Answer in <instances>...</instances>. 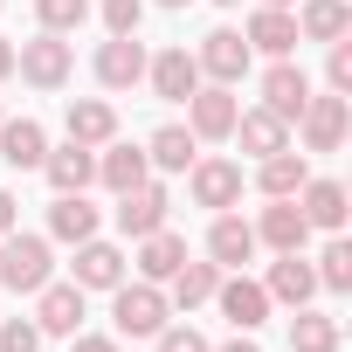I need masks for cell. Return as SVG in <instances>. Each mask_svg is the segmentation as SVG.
Here are the masks:
<instances>
[{
    "label": "cell",
    "mask_w": 352,
    "mask_h": 352,
    "mask_svg": "<svg viewBox=\"0 0 352 352\" xmlns=\"http://www.w3.org/2000/svg\"><path fill=\"white\" fill-rule=\"evenodd\" d=\"M14 228H21V201L0 187V235H14Z\"/></svg>",
    "instance_id": "obj_39"
},
{
    "label": "cell",
    "mask_w": 352,
    "mask_h": 352,
    "mask_svg": "<svg viewBox=\"0 0 352 352\" xmlns=\"http://www.w3.org/2000/svg\"><path fill=\"white\" fill-rule=\"evenodd\" d=\"M235 111H242V104H235L228 83H201V90L187 97V131H194V138H228V131H235Z\"/></svg>",
    "instance_id": "obj_12"
},
{
    "label": "cell",
    "mask_w": 352,
    "mask_h": 352,
    "mask_svg": "<svg viewBox=\"0 0 352 352\" xmlns=\"http://www.w3.org/2000/svg\"><path fill=\"white\" fill-rule=\"evenodd\" d=\"M0 118H8V111H0Z\"/></svg>",
    "instance_id": "obj_46"
},
{
    "label": "cell",
    "mask_w": 352,
    "mask_h": 352,
    "mask_svg": "<svg viewBox=\"0 0 352 352\" xmlns=\"http://www.w3.org/2000/svg\"><path fill=\"white\" fill-rule=\"evenodd\" d=\"M63 124H69V138H76V145H90V152H97V145H111V138H118V111H111V104H104V97H76V104H69V118H63Z\"/></svg>",
    "instance_id": "obj_28"
},
{
    "label": "cell",
    "mask_w": 352,
    "mask_h": 352,
    "mask_svg": "<svg viewBox=\"0 0 352 352\" xmlns=\"http://www.w3.org/2000/svg\"><path fill=\"white\" fill-rule=\"evenodd\" d=\"M318 290H352V242L345 235H331L318 249Z\"/></svg>",
    "instance_id": "obj_32"
},
{
    "label": "cell",
    "mask_w": 352,
    "mask_h": 352,
    "mask_svg": "<svg viewBox=\"0 0 352 352\" xmlns=\"http://www.w3.org/2000/svg\"><path fill=\"white\" fill-rule=\"evenodd\" d=\"M297 131H304V152H338L345 145V131H352V97H338V90H311V104L297 111Z\"/></svg>",
    "instance_id": "obj_3"
},
{
    "label": "cell",
    "mask_w": 352,
    "mask_h": 352,
    "mask_svg": "<svg viewBox=\"0 0 352 352\" xmlns=\"http://www.w3.org/2000/svg\"><path fill=\"white\" fill-rule=\"evenodd\" d=\"M214 304H221V318H228L235 331H256V324L270 318V290H263V283H249L242 270H235V276L221 270V283H214Z\"/></svg>",
    "instance_id": "obj_13"
},
{
    "label": "cell",
    "mask_w": 352,
    "mask_h": 352,
    "mask_svg": "<svg viewBox=\"0 0 352 352\" xmlns=\"http://www.w3.org/2000/svg\"><path fill=\"white\" fill-rule=\"evenodd\" d=\"M311 104V76L290 63V56H276L270 69H263V111H276L283 124H297V111Z\"/></svg>",
    "instance_id": "obj_11"
},
{
    "label": "cell",
    "mask_w": 352,
    "mask_h": 352,
    "mask_svg": "<svg viewBox=\"0 0 352 352\" xmlns=\"http://www.w3.org/2000/svg\"><path fill=\"white\" fill-rule=\"evenodd\" d=\"M214 8H242V0H214Z\"/></svg>",
    "instance_id": "obj_44"
},
{
    "label": "cell",
    "mask_w": 352,
    "mask_h": 352,
    "mask_svg": "<svg viewBox=\"0 0 352 352\" xmlns=\"http://www.w3.org/2000/svg\"><path fill=\"white\" fill-rule=\"evenodd\" d=\"M324 49H331V63H324V83H331L338 97H352V42L338 35V42H324Z\"/></svg>",
    "instance_id": "obj_35"
},
{
    "label": "cell",
    "mask_w": 352,
    "mask_h": 352,
    "mask_svg": "<svg viewBox=\"0 0 352 352\" xmlns=\"http://www.w3.org/2000/svg\"><path fill=\"white\" fill-rule=\"evenodd\" d=\"M180 263H187V242L173 235V228H152V235H138V276H145V283H159V290H166V276L180 270Z\"/></svg>",
    "instance_id": "obj_27"
},
{
    "label": "cell",
    "mask_w": 352,
    "mask_h": 352,
    "mask_svg": "<svg viewBox=\"0 0 352 352\" xmlns=\"http://www.w3.org/2000/svg\"><path fill=\"white\" fill-rule=\"evenodd\" d=\"M208 352H263V345H256V338H249V331H235V338H228V345H208Z\"/></svg>",
    "instance_id": "obj_40"
},
{
    "label": "cell",
    "mask_w": 352,
    "mask_h": 352,
    "mask_svg": "<svg viewBox=\"0 0 352 352\" xmlns=\"http://www.w3.org/2000/svg\"><path fill=\"white\" fill-rule=\"evenodd\" d=\"M145 83H152L159 104H187V97L201 90V63H194V49H159V56L145 63Z\"/></svg>",
    "instance_id": "obj_6"
},
{
    "label": "cell",
    "mask_w": 352,
    "mask_h": 352,
    "mask_svg": "<svg viewBox=\"0 0 352 352\" xmlns=\"http://www.w3.org/2000/svg\"><path fill=\"white\" fill-rule=\"evenodd\" d=\"M352 35V0H304L297 8V42H338Z\"/></svg>",
    "instance_id": "obj_26"
},
{
    "label": "cell",
    "mask_w": 352,
    "mask_h": 352,
    "mask_svg": "<svg viewBox=\"0 0 352 352\" xmlns=\"http://www.w3.org/2000/svg\"><path fill=\"white\" fill-rule=\"evenodd\" d=\"M97 180L111 187V194H131V187H145L152 180V159H145V145H97Z\"/></svg>",
    "instance_id": "obj_16"
},
{
    "label": "cell",
    "mask_w": 352,
    "mask_h": 352,
    "mask_svg": "<svg viewBox=\"0 0 352 352\" xmlns=\"http://www.w3.org/2000/svg\"><path fill=\"white\" fill-rule=\"evenodd\" d=\"M145 159H152L159 173H187V166L201 159V138H194L187 124H159V131L145 138Z\"/></svg>",
    "instance_id": "obj_30"
},
{
    "label": "cell",
    "mask_w": 352,
    "mask_h": 352,
    "mask_svg": "<svg viewBox=\"0 0 352 352\" xmlns=\"http://www.w3.org/2000/svg\"><path fill=\"white\" fill-rule=\"evenodd\" d=\"M249 228H256V249H276V256H297V249L311 242V221H304L297 201H270Z\"/></svg>",
    "instance_id": "obj_7"
},
{
    "label": "cell",
    "mask_w": 352,
    "mask_h": 352,
    "mask_svg": "<svg viewBox=\"0 0 352 352\" xmlns=\"http://www.w3.org/2000/svg\"><path fill=\"white\" fill-rule=\"evenodd\" d=\"M263 8H297V0H263Z\"/></svg>",
    "instance_id": "obj_42"
},
{
    "label": "cell",
    "mask_w": 352,
    "mask_h": 352,
    "mask_svg": "<svg viewBox=\"0 0 352 352\" xmlns=\"http://www.w3.org/2000/svg\"><path fill=\"white\" fill-rule=\"evenodd\" d=\"M14 69H21L35 90H63V83H69V69H76V49H69L63 35H49V28H42L35 42H21V49H14Z\"/></svg>",
    "instance_id": "obj_4"
},
{
    "label": "cell",
    "mask_w": 352,
    "mask_h": 352,
    "mask_svg": "<svg viewBox=\"0 0 352 352\" xmlns=\"http://www.w3.org/2000/svg\"><path fill=\"white\" fill-rule=\"evenodd\" d=\"M0 8H8V0H0Z\"/></svg>",
    "instance_id": "obj_45"
},
{
    "label": "cell",
    "mask_w": 352,
    "mask_h": 352,
    "mask_svg": "<svg viewBox=\"0 0 352 352\" xmlns=\"http://www.w3.org/2000/svg\"><path fill=\"white\" fill-rule=\"evenodd\" d=\"M159 352H208V338H201L194 324H166V331H159Z\"/></svg>",
    "instance_id": "obj_37"
},
{
    "label": "cell",
    "mask_w": 352,
    "mask_h": 352,
    "mask_svg": "<svg viewBox=\"0 0 352 352\" xmlns=\"http://www.w3.org/2000/svg\"><path fill=\"white\" fill-rule=\"evenodd\" d=\"M42 173H49V187H56V194H83V187L97 180V152L69 138L63 152H49V159H42Z\"/></svg>",
    "instance_id": "obj_25"
},
{
    "label": "cell",
    "mask_w": 352,
    "mask_h": 352,
    "mask_svg": "<svg viewBox=\"0 0 352 352\" xmlns=\"http://www.w3.org/2000/svg\"><path fill=\"white\" fill-rule=\"evenodd\" d=\"M0 159H8L14 173L42 166V159H49V131H42L35 118H0Z\"/></svg>",
    "instance_id": "obj_23"
},
{
    "label": "cell",
    "mask_w": 352,
    "mask_h": 352,
    "mask_svg": "<svg viewBox=\"0 0 352 352\" xmlns=\"http://www.w3.org/2000/svg\"><path fill=\"white\" fill-rule=\"evenodd\" d=\"M228 138H235L249 159H270V152H283V145H290V124H283L276 111H263V104H256V111H235V131H228Z\"/></svg>",
    "instance_id": "obj_17"
},
{
    "label": "cell",
    "mask_w": 352,
    "mask_h": 352,
    "mask_svg": "<svg viewBox=\"0 0 352 352\" xmlns=\"http://www.w3.org/2000/svg\"><path fill=\"white\" fill-rule=\"evenodd\" d=\"M0 352H42V324L35 318H0Z\"/></svg>",
    "instance_id": "obj_34"
},
{
    "label": "cell",
    "mask_w": 352,
    "mask_h": 352,
    "mask_svg": "<svg viewBox=\"0 0 352 352\" xmlns=\"http://www.w3.org/2000/svg\"><path fill=\"white\" fill-rule=\"evenodd\" d=\"M256 256V228L242 221V214H214V228H208V263H221V270H242Z\"/></svg>",
    "instance_id": "obj_21"
},
{
    "label": "cell",
    "mask_w": 352,
    "mask_h": 352,
    "mask_svg": "<svg viewBox=\"0 0 352 352\" xmlns=\"http://www.w3.org/2000/svg\"><path fill=\"white\" fill-rule=\"evenodd\" d=\"M338 345H345V324H338L331 311L297 304V318H290V352H338Z\"/></svg>",
    "instance_id": "obj_29"
},
{
    "label": "cell",
    "mask_w": 352,
    "mask_h": 352,
    "mask_svg": "<svg viewBox=\"0 0 352 352\" xmlns=\"http://www.w3.org/2000/svg\"><path fill=\"white\" fill-rule=\"evenodd\" d=\"M166 318H173V304H166L159 283L138 276V283H118V290H111V324H118V338H159Z\"/></svg>",
    "instance_id": "obj_1"
},
{
    "label": "cell",
    "mask_w": 352,
    "mask_h": 352,
    "mask_svg": "<svg viewBox=\"0 0 352 352\" xmlns=\"http://www.w3.org/2000/svg\"><path fill=\"white\" fill-rule=\"evenodd\" d=\"M35 324H42V338H76V331H83V290L49 276V283L35 290Z\"/></svg>",
    "instance_id": "obj_8"
},
{
    "label": "cell",
    "mask_w": 352,
    "mask_h": 352,
    "mask_svg": "<svg viewBox=\"0 0 352 352\" xmlns=\"http://www.w3.org/2000/svg\"><path fill=\"white\" fill-rule=\"evenodd\" d=\"M138 21H145V0H104V28L111 35H138Z\"/></svg>",
    "instance_id": "obj_36"
},
{
    "label": "cell",
    "mask_w": 352,
    "mask_h": 352,
    "mask_svg": "<svg viewBox=\"0 0 352 352\" xmlns=\"http://www.w3.org/2000/svg\"><path fill=\"white\" fill-rule=\"evenodd\" d=\"M76 290H118L124 283V249L118 242H76V276H69Z\"/></svg>",
    "instance_id": "obj_15"
},
{
    "label": "cell",
    "mask_w": 352,
    "mask_h": 352,
    "mask_svg": "<svg viewBox=\"0 0 352 352\" xmlns=\"http://www.w3.org/2000/svg\"><path fill=\"white\" fill-rule=\"evenodd\" d=\"M56 276V256H49V242L42 235H0V283H8L14 297H35L42 283Z\"/></svg>",
    "instance_id": "obj_2"
},
{
    "label": "cell",
    "mask_w": 352,
    "mask_h": 352,
    "mask_svg": "<svg viewBox=\"0 0 352 352\" xmlns=\"http://www.w3.org/2000/svg\"><path fill=\"white\" fill-rule=\"evenodd\" d=\"M214 283H221V263H180V270H173L166 276V304L173 311H194V304H214Z\"/></svg>",
    "instance_id": "obj_22"
},
{
    "label": "cell",
    "mask_w": 352,
    "mask_h": 352,
    "mask_svg": "<svg viewBox=\"0 0 352 352\" xmlns=\"http://www.w3.org/2000/svg\"><path fill=\"white\" fill-rule=\"evenodd\" d=\"M145 63H152V56H145L138 35H111V42L97 49V83H104V90H138V83H145Z\"/></svg>",
    "instance_id": "obj_10"
},
{
    "label": "cell",
    "mask_w": 352,
    "mask_h": 352,
    "mask_svg": "<svg viewBox=\"0 0 352 352\" xmlns=\"http://www.w3.org/2000/svg\"><path fill=\"white\" fill-rule=\"evenodd\" d=\"M263 290H270V304H290V311H297V304L318 297V270L304 263V249H297V256H276L270 276H263Z\"/></svg>",
    "instance_id": "obj_18"
},
{
    "label": "cell",
    "mask_w": 352,
    "mask_h": 352,
    "mask_svg": "<svg viewBox=\"0 0 352 352\" xmlns=\"http://www.w3.org/2000/svg\"><path fill=\"white\" fill-rule=\"evenodd\" d=\"M242 42H249V49H263L270 63H276V56H297V14H290V8H256Z\"/></svg>",
    "instance_id": "obj_20"
},
{
    "label": "cell",
    "mask_w": 352,
    "mask_h": 352,
    "mask_svg": "<svg viewBox=\"0 0 352 352\" xmlns=\"http://www.w3.org/2000/svg\"><path fill=\"white\" fill-rule=\"evenodd\" d=\"M159 8H187V0H159Z\"/></svg>",
    "instance_id": "obj_43"
},
{
    "label": "cell",
    "mask_w": 352,
    "mask_h": 352,
    "mask_svg": "<svg viewBox=\"0 0 352 352\" xmlns=\"http://www.w3.org/2000/svg\"><path fill=\"white\" fill-rule=\"evenodd\" d=\"M49 235H56V242H90V235H97V208H90L83 194H56V208H49Z\"/></svg>",
    "instance_id": "obj_31"
},
{
    "label": "cell",
    "mask_w": 352,
    "mask_h": 352,
    "mask_svg": "<svg viewBox=\"0 0 352 352\" xmlns=\"http://www.w3.org/2000/svg\"><path fill=\"white\" fill-rule=\"evenodd\" d=\"M69 352H118V338H104V331H76Z\"/></svg>",
    "instance_id": "obj_38"
},
{
    "label": "cell",
    "mask_w": 352,
    "mask_h": 352,
    "mask_svg": "<svg viewBox=\"0 0 352 352\" xmlns=\"http://www.w3.org/2000/svg\"><path fill=\"white\" fill-rule=\"evenodd\" d=\"M311 180V159L304 152H270V159H256V187H263V201H297V187Z\"/></svg>",
    "instance_id": "obj_19"
},
{
    "label": "cell",
    "mask_w": 352,
    "mask_h": 352,
    "mask_svg": "<svg viewBox=\"0 0 352 352\" xmlns=\"http://www.w3.org/2000/svg\"><path fill=\"white\" fill-rule=\"evenodd\" d=\"M187 187H194V208H235L242 201V166L235 159H194L187 166Z\"/></svg>",
    "instance_id": "obj_9"
},
{
    "label": "cell",
    "mask_w": 352,
    "mask_h": 352,
    "mask_svg": "<svg viewBox=\"0 0 352 352\" xmlns=\"http://www.w3.org/2000/svg\"><path fill=\"white\" fill-rule=\"evenodd\" d=\"M297 208H304V221H311V228H324V235H338V228H345V214H352L338 180H304V187H297Z\"/></svg>",
    "instance_id": "obj_24"
},
{
    "label": "cell",
    "mask_w": 352,
    "mask_h": 352,
    "mask_svg": "<svg viewBox=\"0 0 352 352\" xmlns=\"http://www.w3.org/2000/svg\"><path fill=\"white\" fill-rule=\"evenodd\" d=\"M8 76H14V42L0 35V83H8Z\"/></svg>",
    "instance_id": "obj_41"
},
{
    "label": "cell",
    "mask_w": 352,
    "mask_h": 352,
    "mask_svg": "<svg viewBox=\"0 0 352 352\" xmlns=\"http://www.w3.org/2000/svg\"><path fill=\"white\" fill-rule=\"evenodd\" d=\"M35 21H42L49 35H76V28L90 21V0H35Z\"/></svg>",
    "instance_id": "obj_33"
},
{
    "label": "cell",
    "mask_w": 352,
    "mask_h": 352,
    "mask_svg": "<svg viewBox=\"0 0 352 352\" xmlns=\"http://www.w3.org/2000/svg\"><path fill=\"white\" fill-rule=\"evenodd\" d=\"M249 56H256V49H249L235 28H214V35H201V49H194V63H201V83H228V90L249 76Z\"/></svg>",
    "instance_id": "obj_5"
},
{
    "label": "cell",
    "mask_w": 352,
    "mask_h": 352,
    "mask_svg": "<svg viewBox=\"0 0 352 352\" xmlns=\"http://www.w3.org/2000/svg\"><path fill=\"white\" fill-rule=\"evenodd\" d=\"M166 214H173V194L159 187V180H145V187H131V194H118V228L138 242V235H152V228H166Z\"/></svg>",
    "instance_id": "obj_14"
}]
</instances>
